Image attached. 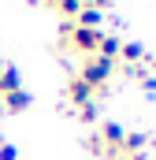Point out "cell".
Listing matches in <instances>:
<instances>
[{"label":"cell","mask_w":156,"mask_h":160,"mask_svg":"<svg viewBox=\"0 0 156 160\" xmlns=\"http://www.w3.org/2000/svg\"><path fill=\"white\" fill-rule=\"evenodd\" d=\"M119 71V60H108V56H89L85 63H82V71H78V78L89 82L93 89H104L108 78Z\"/></svg>","instance_id":"obj_1"},{"label":"cell","mask_w":156,"mask_h":160,"mask_svg":"<svg viewBox=\"0 0 156 160\" xmlns=\"http://www.w3.org/2000/svg\"><path fill=\"white\" fill-rule=\"evenodd\" d=\"M93 97H97V89H93L89 82H82V78H78V75H75V78H71V82H67V101H71L75 108H82V104H89Z\"/></svg>","instance_id":"obj_2"},{"label":"cell","mask_w":156,"mask_h":160,"mask_svg":"<svg viewBox=\"0 0 156 160\" xmlns=\"http://www.w3.org/2000/svg\"><path fill=\"white\" fill-rule=\"evenodd\" d=\"M104 145H115V149H123V138H126V127L119 119H104L100 123V134H97Z\"/></svg>","instance_id":"obj_3"},{"label":"cell","mask_w":156,"mask_h":160,"mask_svg":"<svg viewBox=\"0 0 156 160\" xmlns=\"http://www.w3.org/2000/svg\"><path fill=\"white\" fill-rule=\"evenodd\" d=\"M100 22H104V11H97L89 4H82V11L75 15V26H85V30H100Z\"/></svg>","instance_id":"obj_4"},{"label":"cell","mask_w":156,"mask_h":160,"mask_svg":"<svg viewBox=\"0 0 156 160\" xmlns=\"http://www.w3.org/2000/svg\"><path fill=\"white\" fill-rule=\"evenodd\" d=\"M30 104H34V93H30V89L4 93V108H7V112H22V108H30Z\"/></svg>","instance_id":"obj_5"},{"label":"cell","mask_w":156,"mask_h":160,"mask_svg":"<svg viewBox=\"0 0 156 160\" xmlns=\"http://www.w3.org/2000/svg\"><path fill=\"white\" fill-rule=\"evenodd\" d=\"M145 145H149V134H145V130H126V138H123V153H126V157L145 153Z\"/></svg>","instance_id":"obj_6"},{"label":"cell","mask_w":156,"mask_h":160,"mask_svg":"<svg viewBox=\"0 0 156 160\" xmlns=\"http://www.w3.org/2000/svg\"><path fill=\"white\" fill-rule=\"evenodd\" d=\"M119 48H123V41L115 34H104L100 30V45H97V56H108V60H119Z\"/></svg>","instance_id":"obj_7"},{"label":"cell","mask_w":156,"mask_h":160,"mask_svg":"<svg viewBox=\"0 0 156 160\" xmlns=\"http://www.w3.org/2000/svg\"><path fill=\"white\" fill-rule=\"evenodd\" d=\"M149 52H145V45L141 41H123V48H119V60H126V63H141Z\"/></svg>","instance_id":"obj_8"},{"label":"cell","mask_w":156,"mask_h":160,"mask_svg":"<svg viewBox=\"0 0 156 160\" xmlns=\"http://www.w3.org/2000/svg\"><path fill=\"white\" fill-rule=\"evenodd\" d=\"M82 4H85V0H56V8H60V15H67V19H75L78 11H82Z\"/></svg>","instance_id":"obj_9"},{"label":"cell","mask_w":156,"mask_h":160,"mask_svg":"<svg viewBox=\"0 0 156 160\" xmlns=\"http://www.w3.org/2000/svg\"><path fill=\"white\" fill-rule=\"evenodd\" d=\"M78 116H82V123H97V101L82 104V108H78Z\"/></svg>","instance_id":"obj_10"},{"label":"cell","mask_w":156,"mask_h":160,"mask_svg":"<svg viewBox=\"0 0 156 160\" xmlns=\"http://www.w3.org/2000/svg\"><path fill=\"white\" fill-rule=\"evenodd\" d=\"M15 157H19V149L11 142H0V160H15Z\"/></svg>","instance_id":"obj_11"},{"label":"cell","mask_w":156,"mask_h":160,"mask_svg":"<svg viewBox=\"0 0 156 160\" xmlns=\"http://www.w3.org/2000/svg\"><path fill=\"white\" fill-rule=\"evenodd\" d=\"M141 86H145V97L153 101V97H156V78H145V82H141Z\"/></svg>","instance_id":"obj_12"},{"label":"cell","mask_w":156,"mask_h":160,"mask_svg":"<svg viewBox=\"0 0 156 160\" xmlns=\"http://www.w3.org/2000/svg\"><path fill=\"white\" fill-rule=\"evenodd\" d=\"M41 4H56V0H41Z\"/></svg>","instance_id":"obj_13"},{"label":"cell","mask_w":156,"mask_h":160,"mask_svg":"<svg viewBox=\"0 0 156 160\" xmlns=\"http://www.w3.org/2000/svg\"><path fill=\"white\" fill-rule=\"evenodd\" d=\"M153 67H156V60H153Z\"/></svg>","instance_id":"obj_14"}]
</instances>
